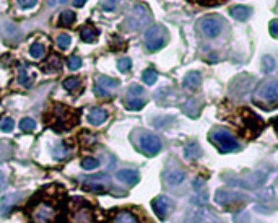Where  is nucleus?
<instances>
[{
  "instance_id": "nucleus-29",
  "label": "nucleus",
  "mask_w": 278,
  "mask_h": 223,
  "mask_svg": "<svg viewBox=\"0 0 278 223\" xmlns=\"http://www.w3.org/2000/svg\"><path fill=\"white\" fill-rule=\"evenodd\" d=\"M62 85H64V88L67 91H73V90H77L80 87V80L77 77H69V78L64 80Z\"/></svg>"
},
{
  "instance_id": "nucleus-25",
  "label": "nucleus",
  "mask_w": 278,
  "mask_h": 223,
  "mask_svg": "<svg viewBox=\"0 0 278 223\" xmlns=\"http://www.w3.org/2000/svg\"><path fill=\"white\" fill-rule=\"evenodd\" d=\"M29 54L33 55L34 59H43L46 55V48L41 43H34L31 48H29Z\"/></svg>"
},
{
  "instance_id": "nucleus-45",
  "label": "nucleus",
  "mask_w": 278,
  "mask_h": 223,
  "mask_svg": "<svg viewBox=\"0 0 278 223\" xmlns=\"http://www.w3.org/2000/svg\"><path fill=\"white\" fill-rule=\"evenodd\" d=\"M85 2H87V0H73V5L75 7H83Z\"/></svg>"
},
{
  "instance_id": "nucleus-1",
  "label": "nucleus",
  "mask_w": 278,
  "mask_h": 223,
  "mask_svg": "<svg viewBox=\"0 0 278 223\" xmlns=\"http://www.w3.org/2000/svg\"><path fill=\"white\" fill-rule=\"evenodd\" d=\"M234 124L237 125V130L242 135L249 137V139L257 137L260 134V130L264 129V121L247 108H241L237 111V118L234 119Z\"/></svg>"
},
{
  "instance_id": "nucleus-11",
  "label": "nucleus",
  "mask_w": 278,
  "mask_h": 223,
  "mask_svg": "<svg viewBox=\"0 0 278 223\" xmlns=\"http://www.w3.org/2000/svg\"><path fill=\"white\" fill-rule=\"evenodd\" d=\"M200 29H202V33H204L207 38H216V36H220L221 29H223V25H221L220 18L205 17L200 22Z\"/></svg>"
},
{
  "instance_id": "nucleus-18",
  "label": "nucleus",
  "mask_w": 278,
  "mask_h": 223,
  "mask_svg": "<svg viewBox=\"0 0 278 223\" xmlns=\"http://www.w3.org/2000/svg\"><path fill=\"white\" fill-rule=\"evenodd\" d=\"M164 179L169 186H179L185 179V173L179 168H173L164 174Z\"/></svg>"
},
{
  "instance_id": "nucleus-13",
  "label": "nucleus",
  "mask_w": 278,
  "mask_h": 223,
  "mask_svg": "<svg viewBox=\"0 0 278 223\" xmlns=\"http://www.w3.org/2000/svg\"><path fill=\"white\" fill-rule=\"evenodd\" d=\"M151 207H153L155 214L158 215L161 220H164L166 217H168L169 210L173 209V202H171L169 197L158 196V197H155V199L151 200Z\"/></svg>"
},
{
  "instance_id": "nucleus-15",
  "label": "nucleus",
  "mask_w": 278,
  "mask_h": 223,
  "mask_svg": "<svg viewBox=\"0 0 278 223\" xmlns=\"http://www.w3.org/2000/svg\"><path fill=\"white\" fill-rule=\"evenodd\" d=\"M22 194H18V192H15V194H7L2 197V200H0V214H2L3 217H7L10 212H12V209L15 205L18 204L20 199H22Z\"/></svg>"
},
{
  "instance_id": "nucleus-33",
  "label": "nucleus",
  "mask_w": 278,
  "mask_h": 223,
  "mask_svg": "<svg viewBox=\"0 0 278 223\" xmlns=\"http://www.w3.org/2000/svg\"><path fill=\"white\" fill-rule=\"evenodd\" d=\"M70 43H72V38H70V34H60L57 38V46L60 49H69Z\"/></svg>"
},
{
  "instance_id": "nucleus-44",
  "label": "nucleus",
  "mask_w": 278,
  "mask_h": 223,
  "mask_svg": "<svg viewBox=\"0 0 278 223\" xmlns=\"http://www.w3.org/2000/svg\"><path fill=\"white\" fill-rule=\"evenodd\" d=\"M5 186H7V178H5V174L0 171V191H3Z\"/></svg>"
},
{
  "instance_id": "nucleus-14",
  "label": "nucleus",
  "mask_w": 278,
  "mask_h": 223,
  "mask_svg": "<svg viewBox=\"0 0 278 223\" xmlns=\"http://www.w3.org/2000/svg\"><path fill=\"white\" fill-rule=\"evenodd\" d=\"M187 223H221V222L211 212L199 207L195 212H192L190 217H187Z\"/></svg>"
},
{
  "instance_id": "nucleus-23",
  "label": "nucleus",
  "mask_w": 278,
  "mask_h": 223,
  "mask_svg": "<svg viewBox=\"0 0 278 223\" xmlns=\"http://www.w3.org/2000/svg\"><path fill=\"white\" fill-rule=\"evenodd\" d=\"M13 155V147L8 142H0V163L8 161Z\"/></svg>"
},
{
  "instance_id": "nucleus-8",
  "label": "nucleus",
  "mask_w": 278,
  "mask_h": 223,
  "mask_svg": "<svg viewBox=\"0 0 278 223\" xmlns=\"http://www.w3.org/2000/svg\"><path fill=\"white\" fill-rule=\"evenodd\" d=\"M148 23H150V13L146 7H143V5H135L127 18V26L130 29H134V31H137V29H141Z\"/></svg>"
},
{
  "instance_id": "nucleus-30",
  "label": "nucleus",
  "mask_w": 278,
  "mask_h": 223,
  "mask_svg": "<svg viewBox=\"0 0 278 223\" xmlns=\"http://www.w3.org/2000/svg\"><path fill=\"white\" fill-rule=\"evenodd\" d=\"M141 78H143V82L146 85H153L156 82V78H158V74H156L153 69H148V70H145V72H143Z\"/></svg>"
},
{
  "instance_id": "nucleus-22",
  "label": "nucleus",
  "mask_w": 278,
  "mask_h": 223,
  "mask_svg": "<svg viewBox=\"0 0 278 223\" xmlns=\"http://www.w3.org/2000/svg\"><path fill=\"white\" fill-rule=\"evenodd\" d=\"M230 13L232 18L239 20V22H246V20H249V17L252 15V10L249 7H232Z\"/></svg>"
},
{
  "instance_id": "nucleus-17",
  "label": "nucleus",
  "mask_w": 278,
  "mask_h": 223,
  "mask_svg": "<svg viewBox=\"0 0 278 223\" xmlns=\"http://www.w3.org/2000/svg\"><path fill=\"white\" fill-rule=\"evenodd\" d=\"M116 176H117V179L120 182H124V184H129V186H135L139 182V179H140V176H139L137 171H135V170H129V168L119 170Z\"/></svg>"
},
{
  "instance_id": "nucleus-43",
  "label": "nucleus",
  "mask_w": 278,
  "mask_h": 223,
  "mask_svg": "<svg viewBox=\"0 0 278 223\" xmlns=\"http://www.w3.org/2000/svg\"><path fill=\"white\" fill-rule=\"evenodd\" d=\"M47 3L50 5V7H57V5L67 3V0H47Z\"/></svg>"
},
{
  "instance_id": "nucleus-12",
  "label": "nucleus",
  "mask_w": 278,
  "mask_h": 223,
  "mask_svg": "<svg viewBox=\"0 0 278 223\" xmlns=\"http://www.w3.org/2000/svg\"><path fill=\"white\" fill-rule=\"evenodd\" d=\"M82 186L85 191H90V192H96V194H101V192H106L109 187V179L106 176H94L92 179H83L82 181Z\"/></svg>"
},
{
  "instance_id": "nucleus-7",
  "label": "nucleus",
  "mask_w": 278,
  "mask_h": 223,
  "mask_svg": "<svg viewBox=\"0 0 278 223\" xmlns=\"http://www.w3.org/2000/svg\"><path fill=\"white\" fill-rule=\"evenodd\" d=\"M77 121V114L72 113L69 108L64 106H57V109H54V118H52V125L55 129H70Z\"/></svg>"
},
{
  "instance_id": "nucleus-19",
  "label": "nucleus",
  "mask_w": 278,
  "mask_h": 223,
  "mask_svg": "<svg viewBox=\"0 0 278 223\" xmlns=\"http://www.w3.org/2000/svg\"><path fill=\"white\" fill-rule=\"evenodd\" d=\"M106 119H108V113H106L103 108H94L90 111V114H88L90 124H93V125H101Z\"/></svg>"
},
{
  "instance_id": "nucleus-16",
  "label": "nucleus",
  "mask_w": 278,
  "mask_h": 223,
  "mask_svg": "<svg viewBox=\"0 0 278 223\" xmlns=\"http://www.w3.org/2000/svg\"><path fill=\"white\" fill-rule=\"evenodd\" d=\"M215 200L218 202L220 205L231 207V204H234V202H236V204H239L241 196H239V194H234V192H230V191H223V189H220L218 192H216Z\"/></svg>"
},
{
  "instance_id": "nucleus-20",
  "label": "nucleus",
  "mask_w": 278,
  "mask_h": 223,
  "mask_svg": "<svg viewBox=\"0 0 278 223\" xmlns=\"http://www.w3.org/2000/svg\"><path fill=\"white\" fill-rule=\"evenodd\" d=\"M113 223H140V219L134 214V212L122 210V212H119L117 215H114Z\"/></svg>"
},
{
  "instance_id": "nucleus-21",
  "label": "nucleus",
  "mask_w": 278,
  "mask_h": 223,
  "mask_svg": "<svg viewBox=\"0 0 278 223\" xmlns=\"http://www.w3.org/2000/svg\"><path fill=\"white\" fill-rule=\"evenodd\" d=\"M202 83V77L199 72H189L184 78V87L189 90H197Z\"/></svg>"
},
{
  "instance_id": "nucleus-34",
  "label": "nucleus",
  "mask_w": 278,
  "mask_h": 223,
  "mask_svg": "<svg viewBox=\"0 0 278 223\" xmlns=\"http://www.w3.org/2000/svg\"><path fill=\"white\" fill-rule=\"evenodd\" d=\"M185 156L187 158H197V156H200V150L199 147H197V144H192L185 149Z\"/></svg>"
},
{
  "instance_id": "nucleus-4",
  "label": "nucleus",
  "mask_w": 278,
  "mask_h": 223,
  "mask_svg": "<svg viewBox=\"0 0 278 223\" xmlns=\"http://www.w3.org/2000/svg\"><path fill=\"white\" fill-rule=\"evenodd\" d=\"M210 140L213 142V144L218 147L221 151H225V153H230V151H236L239 149V144H237V140L232 137L228 130L225 129H215L210 132Z\"/></svg>"
},
{
  "instance_id": "nucleus-31",
  "label": "nucleus",
  "mask_w": 278,
  "mask_h": 223,
  "mask_svg": "<svg viewBox=\"0 0 278 223\" xmlns=\"http://www.w3.org/2000/svg\"><path fill=\"white\" fill-rule=\"evenodd\" d=\"M99 166V161L96 160V158H92V156H88V158H85L82 161V168L83 170H88V171H92V170H96Z\"/></svg>"
},
{
  "instance_id": "nucleus-37",
  "label": "nucleus",
  "mask_w": 278,
  "mask_h": 223,
  "mask_svg": "<svg viewBox=\"0 0 278 223\" xmlns=\"http://www.w3.org/2000/svg\"><path fill=\"white\" fill-rule=\"evenodd\" d=\"M15 127V123H13V119H10V118H5L2 119V123H0V129L3 130V132H12Z\"/></svg>"
},
{
  "instance_id": "nucleus-3",
  "label": "nucleus",
  "mask_w": 278,
  "mask_h": 223,
  "mask_svg": "<svg viewBox=\"0 0 278 223\" xmlns=\"http://www.w3.org/2000/svg\"><path fill=\"white\" fill-rule=\"evenodd\" d=\"M29 215H31L33 223H54L59 215V210L54 202L39 200L31 207Z\"/></svg>"
},
{
  "instance_id": "nucleus-2",
  "label": "nucleus",
  "mask_w": 278,
  "mask_h": 223,
  "mask_svg": "<svg viewBox=\"0 0 278 223\" xmlns=\"http://www.w3.org/2000/svg\"><path fill=\"white\" fill-rule=\"evenodd\" d=\"M69 223H96V214L93 207L87 204L83 199H75L70 202L69 214H67Z\"/></svg>"
},
{
  "instance_id": "nucleus-47",
  "label": "nucleus",
  "mask_w": 278,
  "mask_h": 223,
  "mask_svg": "<svg viewBox=\"0 0 278 223\" xmlns=\"http://www.w3.org/2000/svg\"><path fill=\"white\" fill-rule=\"evenodd\" d=\"M215 3H220V2H223V0H213Z\"/></svg>"
},
{
  "instance_id": "nucleus-24",
  "label": "nucleus",
  "mask_w": 278,
  "mask_h": 223,
  "mask_svg": "<svg viewBox=\"0 0 278 223\" xmlns=\"http://www.w3.org/2000/svg\"><path fill=\"white\" fill-rule=\"evenodd\" d=\"M80 36H82V39L85 43H94L96 39H98V31H96V29L92 28V26H87V28L82 29Z\"/></svg>"
},
{
  "instance_id": "nucleus-38",
  "label": "nucleus",
  "mask_w": 278,
  "mask_h": 223,
  "mask_svg": "<svg viewBox=\"0 0 278 223\" xmlns=\"http://www.w3.org/2000/svg\"><path fill=\"white\" fill-rule=\"evenodd\" d=\"M117 2L119 0H103V8L106 12H113V10L117 7Z\"/></svg>"
},
{
  "instance_id": "nucleus-26",
  "label": "nucleus",
  "mask_w": 278,
  "mask_h": 223,
  "mask_svg": "<svg viewBox=\"0 0 278 223\" xmlns=\"http://www.w3.org/2000/svg\"><path fill=\"white\" fill-rule=\"evenodd\" d=\"M145 106V99L140 98V96H130L127 99V108L132 111H139Z\"/></svg>"
},
{
  "instance_id": "nucleus-46",
  "label": "nucleus",
  "mask_w": 278,
  "mask_h": 223,
  "mask_svg": "<svg viewBox=\"0 0 278 223\" xmlns=\"http://www.w3.org/2000/svg\"><path fill=\"white\" fill-rule=\"evenodd\" d=\"M272 123H274V125H275V130H277V134H278V118H275L274 121H272Z\"/></svg>"
},
{
  "instance_id": "nucleus-9",
  "label": "nucleus",
  "mask_w": 278,
  "mask_h": 223,
  "mask_svg": "<svg viewBox=\"0 0 278 223\" xmlns=\"http://www.w3.org/2000/svg\"><path fill=\"white\" fill-rule=\"evenodd\" d=\"M140 150L143 151L145 155L153 156L161 150V140L153 134H143L139 140Z\"/></svg>"
},
{
  "instance_id": "nucleus-27",
  "label": "nucleus",
  "mask_w": 278,
  "mask_h": 223,
  "mask_svg": "<svg viewBox=\"0 0 278 223\" xmlns=\"http://www.w3.org/2000/svg\"><path fill=\"white\" fill-rule=\"evenodd\" d=\"M18 82L23 85V87H29L31 85V77H29V72L24 67H20L18 72Z\"/></svg>"
},
{
  "instance_id": "nucleus-10",
  "label": "nucleus",
  "mask_w": 278,
  "mask_h": 223,
  "mask_svg": "<svg viewBox=\"0 0 278 223\" xmlns=\"http://www.w3.org/2000/svg\"><path fill=\"white\" fill-rule=\"evenodd\" d=\"M119 87V80H114L111 77H104V75H101L96 80V85H94V93L101 96V98H108L111 96V93Z\"/></svg>"
},
{
  "instance_id": "nucleus-35",
  "label": "nucleus",
  "mask_w": 278,
  "mask_h": 223,
  "mask_svg": "<svg viewBox=\"0 0 278 223\" xmlns=\"http://www.w3.org/2000/svg\"><path fill=\"white\" fill-rule=\"evenodd\" d=\"M130 67H132V62H130V59L122 57V59L117 60V69L120 70V72H129Z\"/></svg>"
},
{
  "instance_id": "nucleus-6",
  "label": "nucleus",
  "mask_w": 278,
  "mask_h": 223,
  "mask_svg": "<svg viewBox=\"0 0 278 223\" xmlns=\"http://www.w3.org/2000/svg\"><path fill=\"white\" fill-rule=\"evenodd\" d=\"M145 44L146 49L155 52V50H160L163 46L166 44V29L163 26H151L148 31L145 33Z\"/></svg>"
},
{
  "instance_id": "nucleus-39",
  "label": "nucleus",
  "mask_w": 278,
  "mask_h": 223,
  "mask_svg": "<svg viewBox=\"0 0 278 223\" xmlns=\"http://www.w3.org/2000/svg\"><path fill=\"white\" fill-rule=\"evenodd\" d=\"M275 67V62H274V59L270 57V55H267V57H264V70L265 72H272Z\"/></svg>"
},
{
  "instance_id": "nucleus-28",
  "label": "nucleus",
  "mask_w": 278,
  "mask_h": 223,
  "mask_svg": "<svg viewBox=\"0 0 278 223\" xmlns=\"http://www.w3.org/2000/svg\"><path fill=\"white\" fill-rule=\"evenodd\" d=\"M20 129H22L23 132H33V130L36 129V123H34L31 118H24L22 119V123H20Z\"/></svg>"
},
{
  "instance_id": "nucleus-41",
  "label": "nucleus",
  "mask_w": 278,
  "mask_h": 223,
  "mask_svg": "<svg viewBox=\"0 0 278 223\" xmlns=\"http://www.w3.org/2000/svg\"><path fill=\"white\" fill-rule=\"evenodd\" d=\"M38 0H18V3L22 5L23 8H33L36 5Z\"/></svg>"
},
{
  "instance_id": "nucleus-40",
  "label": "nucleus",
  "mask_w": 278,
  "mask_h": 223,
  "mask_svg": "<svg viewBox=\"0 0 278 223\" xmlns=\"http://www.w3.org/2000/svg\"><path fill=\"white\" fill-rule=\"evenodd\" d=\"M143 95V88L139 87V85H134V87H130L129 90V96H141Z\"/></svg>"
},
{
  "instance_id": "nucleus-32",
  "label": "nucleus",
  "mask_w": 278,
  "mask_h": 223,
  "mask_svg": "<svg viewBox=\"0 0 278 223\" xmlns=\"http://www.w3.org/2000/svg\"><path fill=\"white\" fill-rule=\"evenodd\" d=\"M75 22V13L72 10H65V12L60 15V25H72Z\"/></svg>"
},
{
  "instance_id": "nucleus-36",
  "label": "nucleus",
  "mask_w": 278,
  "mask_h": 223,
  "mask_svg": "<svg viewBox=\"0 0 278 223\" xmlns=\"http://www.w3.org/2000/svg\"><path fill=\"white\" fill-rule=\"evenodd\" d=\"M67 65H69L70 70H78L80 67H82V59H80L78 55H72V57L69 59Z\"/></svg>"
},
{
  "instance_id": "nucleus-42",
  "label": "nucleus",
  "mask_w": 278,
  "mask_h": 223,
  "mask_svg": "<svg viewBox=\"0 0 278 223\" xmlns=\"http://www.w3.org/2000/svg\"><path fill=\"white\" fill-rule=\"evenodd\" d=\"M270 33L272 36L278 38V20H274V22L270 23Z\"/></svg>"
},
{
  "instance_id": "nucleus-5",
  "label": "nucleus",
  "mask_w": 278,
  "mask_h": 223,
  "mask_svg": "<svg viewBox=\"0 0 278 223\" xmlns=\"http://www.w3.org/2000/svg\"><path fill=\"white\" fill-rule=\"evenodd\" d=\"M257 104L264 106H277L278 104V82L277 80H270V82L264 83L257 91Z\"/></svg>"
}]
</instances>
